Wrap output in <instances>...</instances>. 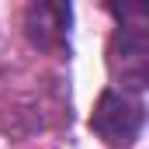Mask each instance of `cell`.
I'll use <instances>...</instances> for the list:
<instances>
[{"label":"cell","mask_w":149,"mask_h":149,"mask_svg":"<svg viewBox=\"0 0 149 149\" xmlns=\"http://www.w3.org/2000/svg\"><path fill=\"white\" fill-rule=\"evenodd\" d=\"M142 121H146L142 101L125 90H104L90 114V128L108 146H132L142 132Z\"/></svg>","instance_id":"obj_1"},{"label":"cell","mask_w":149,"mask_h":149,"mask_svg":"<svg viewBox=\"0 0 149 149\" xmlns=\"http://www.w3.org/2000/svg\"><path fill=\"white\" fill-rule=\"evenodd\" d=\"M108 70L111 76L128 90H142L149 83V35L142 28V21L125 24L111 35L108 42Z\"/></svg>","instance_id":"obj_2"},{"label":"cell","mask_w":149,"mask_h":149,"mask_svg":"<svg viewBox=\"0 0 149 149\" xmlns=\"http://www.w3.org/2000/svg\"><path fill=\"white\" fill-rule=\"evenodd\" d=\"M70 3H56V0H42L24 10V31L31 38V45L45 52H63L66 38H70Z\"/></svg>","instance_id":"obj_3"}]
</instances>
